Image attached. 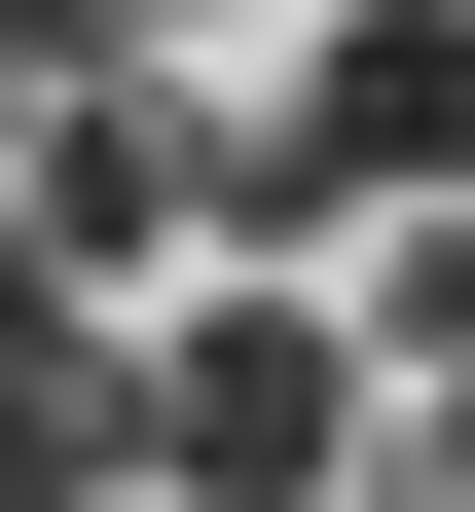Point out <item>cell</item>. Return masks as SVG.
I'll list each match as a JSON object with an SVG mask.
<instances>
[{
  "mask_svg": "<svg viewBox=\"0 0 475 512\" xmlns=\"http://www.w3.org/2000/svg\"><path fill=\"white\" fill-rule=\"evenodd\" d=\"M220 110H183V74H74V110H37V147H0V293H147V256L183 220H220Z\"/></svg>",
  "mask_w": 475,
  "mask_h": 512,
  "instance_id": "3957f363",
  "label": "cell"
},
{
  "mask_svg": "<svg viewBox=\"0 0 475 512\" xmlns=\"http://www.w3.org/2000/svg\"><path fill=\"white\" fill-rule=\"evenodd\" d=\"M366 366H402V439H366V476H402V512H475V220H402V293H366Z\"/></svg>",
  "mask_w": 475,
  "mask_h": 512,
  "instance_id": "277c9868",
  "label": "cell"
},
{
  "mask_svg": "<svg viewBox=\"0 0 475 512\" xmlns=\"http://www.w3.org/2000/svg\"><path fill=\"white\" fill-rule=\"evenodd\" d=\"M220 220H475V0H329L293 147H256Z\"/></svg>",
  "mask_w": 475,
  "mask_h": 512,
  "instance_id": "7a4b0ae2",
  "label": "cell"
},
{
  "mask_svg": "<svg viewBox=\"0 0 475 512\" xmlns=\"http://www.w3.org/2000/svg\"><path fill=\"white\" fill-rule=\"evenodd\" d=\"M366 330H329V293H183V330H147V476L183 512H329V476H366Z\"/></svg>",
  "mask_w": 475,
  "mask_h": 512,
  "instance_id": "6da1fadb",
  "label": "cell"
}]
</instances>
